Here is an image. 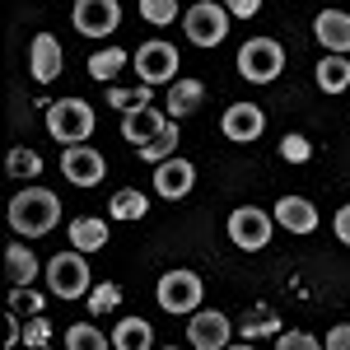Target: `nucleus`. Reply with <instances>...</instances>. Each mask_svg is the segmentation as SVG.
<instances>
[{
  "label": "nucleus",
  "mask_w": 350,
  "mask_h": 350,
  "mask_svg": "<svg viewBox=\"0 0 350 350\" xmlns=\"http://www.w3.org/2000/svg\"><path fill=\"white\" fill-rule=\"evenodd\" d=\"M56 219H61L56 191H47V187L14 191V201H10V229H14L19 239H42V234H52Z\"/></svg>",
  "instance_id": "obj_1"
},
{
  "label": "nucleus",
  "mask_w": 350,
  "mask_h": 350,
  "mask_svg": "<svg viewBox=\"0 0 350 350\" xmlns=\"http://www.w3.org/2000/svg\"><path fill=\"white\" fill-rule=\"evenodd\" d=\"M94 122L98 117H94V108L84 98H56V103H47V131L61 145H84L94 135Z\"/></svg>",
  "instance_id": "obj_2"
},
{
  "label": "nucleus",
  "mask_w": 350,
  "mask_h": 350,
  "mask_svg": "<svg viewBox=\"0 0 350 350\" xmlns=\"http://www.w3.org/2000/svg\"><path fill=\"white\" fill-rule=\"evenodd\" d=\"M135 75H140V84H173L178 80V66H183V56H178V47L173 42H163V38H150V42H140L135 47Z\"/></svg>",
  "instance_id": "obj_3"
},
{
  "label": "nucleus",
  "mask_w": 350,
  "mask_h": 350,
  "mask_svg": "<svg viewBox=\"0 0 350 350\" xmlns=\"http://www.w3.org/2000/svg\"><path fill=\"white\" fill-rule=\"evenodd\" d=\"M285 70V47L275 38H252L239 47V75L252 84H271L275 75Z\"/></svg>",
  "instance_id": "obj_4"
},
{
  "label": "nucleus",
  "mask_w": 350,
  "mask_h": 350,
  "mask_svg": "<svg viewBox=\"0 0 350 350\" xmlns=\"http://www.w3.org/2000/svg\"><path fill=\"white\" fill-rule=\"evenodd\" d=\"M201 275L196 271H163L159 275V290H154V299H159V308L163 313H196L201 308Z\"/></svg>",
  "instance_id": "obj_5"
},
{
  "label": "nucleus",
  "mask_w": 350,
  "mask_h": 350,
  "mask_svg": "<svg viewBox=\"0 0 350 350\" xmlns=\"http://www.w3.org/2000/svg\"><path fill=\"white\" fill-rule=\"evenodd\" d=\"M47 290L56 299H89V262H84V252H56L47 262Z\"/></svg>",
  "instance_id": "obj_6"
},
{
  "label": "nucleus",
  "mask_w": 350,
  "mask_h": 350,
  "mask_svg": "<svg viewBox=\"0 0 350 350\" xmlns=\"http://www.w3.org/2000/svg\"><path fill=\"white\" fill-rule=\"evenodd\" d=\"M183 28L196 47H219L229 38V10L215 5V0H196L187 14H183Z\"/></svg>",
  "instance_id": "obj_7"
},
{
  "label": "nucleus",
  "mask_w": 350,
  "mask_h": 350,
  "mask_svg": "<svg viewBox=\"0 0 350 350\" xmlns=\"http://www.w3.org/2000/svg\"><path fill=\"white\" fill-rule=\"evenodd\" d=\"M271 234H275V215L257 211V206H239V211L229 215V239H234V247H243V252H262L271 243Z\"/></svg>",
  "instance_id": "obj_8"
},
{
  "label": "nucleus",
  "mask_w": 350,
  "mask_h": 350,
  "mask_svg": "<svg viewBox=\"0 0 350 350\" xmlns=\"http://www.w3.org/2000/svg\"><path fill=\"white\" fill-rule=\"evenodd\" d=\"M229 336H234V323L219 313V308H196L187 323V341L196 350H229Z\"/></svg>",
  "instance_id": "obj_9"
},
{
  "label": "nucleus",
  "mask_w": 350,
  "mask_h": 350,
  "mask_svg": "<svg viewBox=\"0 0 350 350\" xmlns=\"http://www.w3.org/2000/svg\"><path fill=\"white\" fill-rule=\"evenodd\" d=\"M61 173L75 183V187H98L103 178H108V163L98 150H89V145H66L61 150Z\"/></svg>",
  "instance_id": "obj_10"
},
{
  "label": "nucleus",
  "mask_w": 350,
  "mask_h": 350,
  "mask_svg": "<svg viewBox=\"0 0 350 350\" xmlns=\"http://www.w3.org/2000/svg\"><path fill=\"white\" fill-rule=\"evenodd\" d=\"M70 19H75V28H80L84 38H108L122 24V5L117 0H75Z\"/></svg>",
  "instance_id": "obj_11"
},
{
  "label": "nucleus",
  "mask_w": 350,
  "mask_h": 350,
  "mask_svg": "<svg viewBox=\"0 0 350 350\" xmlns=\"http://www.w3.org/2000/svg\"><path fill=\"white\" fill-rule=\"evenodd\" d=\"M219 131L234 145H247V140H257V135L267 131V112L257 108V103H229L224 117H219Z\"/></svg>",
  "instance_id": "obj_12"
},
{
  "label": "nucleus",
  "mask_w": 350,
  "mask_h": 350,
  "mask_svg": "<svg viewBox=\"0 0 350 350\" xmlns=\"http://www.w3.org/2000/svg\"><path fill=\"white\" fill-rule=\"evenodd\" d=\"M61 66H66L61 42H56L52 33H38V38H33V47H28V70H33V80H38V84H52L56 75H61Z\"/></svg>",
  "instance_id": "obj_13"
},
{
  "label": "nucleus",
  "mask_w": 350,
  "mask_h": 350,
  "mask_svg": "<svg viewBox=\"0 0 350 350\" xmlns=\"http://www.w3.org/2000/svg\"><path fill=\"white\" fill-rule=\"evenodd\" d=\"M191 187H196V168H191V159L154 163V191H159L163 201H178V196H187Z\"/></svg>",
  "instance_id": "obj_14"
},
{
  "label": "nucleus",
  "mask_w": 350,
  "mask_h": 350,
  "mask_svg": "<svg viewBox=\"0 0 350 350\" xmlns=\"http://www.w3.org/2000/svg\"><path fill=\"white\" fill-rule=\"evenodd\" d=\"M168 122H173V117H168V112H159V108H131V112H122V135H126L135 150H140V145H150V140H154Z\"/></svg>",
  "instance_id": "obj_15"
},
{
  "label": "nucleus",
  "mask_w": 350,
  "mask_h": 350,
  "mask_svg": "<svg viewBox=\"0 0 350 350\" xmlns=\"http://www.w3.org/2000/svg\"><path fill=\"white\" fill-rule=\"evenodd\" d=\"M271 215H275V224H285L290 234H313L318 229V211H313L308 196H280Z\"/></svg>",
  "instance_id": "obj_16"
},
{
  "label": "nucleus",
  "mask_w": 350,
  "mask_h": 350,
  "mask_svg": "<svg viewBox=\"0 0 350 350\" xmlns=\"http://www.w3.org/2000/svg\"><path fill=\"white\" fill-rule=\"evenodd\" d=\"M313 33H318V42H323L327 52H336V56L350 52V14L346 10H323L313 19Z\"/></svg>",
  "instance_id": "obj_17"
},
{
  "label": "nucleus",
  "mask_w": 350,
  "mask_h": 350,
  "mask_svg": "<svg viewBox=\"0 0 350 350\" xmlns=\"http://www.w3.org/2000/svg\"><path fill=\"white\" fill-rule=\"evenodd\" d=\"M201 98H206V84L201 80H173L168 84V98H163V112H168L173 122H183L187 112L201 108Z\"/></svg>",
  "instance_id": "obj_18"
},
{
  "label": "nucleus",
  "mask_w": 350,
  "mask_h": 350,
  "mask_svg": "<svg viewBox=\"0 0 350 350\" xmlns=\"http://www.w3.org/2000/svg\"><path fill=\"white\" fill-rule=\"evenodd\" d=\"M70 247L75 252H103L108 247V224H103V215H80L70 219Z\"/></svg>",
  "instance_id": "obj_19"
},
{
  "label": "nucleus",
  "mask_w": 350,
  "mask_h": 350,
  "mask_svg": "<svg viewBox=\"0 0 350 350\" xmlns=\"http://www.w3.org/2000/svg\"><path fill=\"white\" fill-rule=\"evenodd\" d=\"M112 350H154V327L145 318H122L112 327Z\"/></svg>",
  "instance_id": "obj_20"
},
{
  "label": "nucleus",
  "mask_w": 350,
  "mask_h": 350,
  "mask_svg": "<svg viewBox=\"0 0 350 350\" xmlns=\"http://www.w3.org/2000/svg\"><path fill=\"white\" fill-rule=\"evenodd\" d=\"M5 271H10L14 290H33V280H38V257L28 252L24 243H10V247H5Z\"/></svg>",
  "instance_id": "obj_21"
},
{
  "label": "nucleus",
  "mask_w": 350,
  "mask_h": 350,
  "mask_svg": "<svg viewBox=\"0 0 350 350\" xmlns=\"http://www.w3.org/2000/svg\"><path fill=\"white\" fill-rule=\"evenodd\" d=\"M318 89L323 94H350V61L336 52H327L318 61Z\"/></svg>",
  "instance_id": "obj_22"
},
{
  "label": "nucleus",
  "mask_w": 350,
  "mask_h": 350,
  "mask_svg": "<svg viewBox=\"0 0 350 350\" xmlns=\"http://www.w3.org/2000/svg\"><path fill=\"white\" fill-rule=\"evenodd\" d=\"M239 332L247 336V341H252V336H280V313L267 308V304H257V308H247V313H243Z\"/></svg>",
  "instance_id": "obj_23"
},
{
  "label": "nucleus",
  "mask_w": 350,
  "mask_h": 350,
  "mask_svg": "<svg viewBox=\"0 0 350 350\" xmlns=\"http://www.w3.org/2000/svg\"><path fill=\"white\" fill-rule=\"evenodd\" d=\"M108 215H117V219H145V215H150V196H145V191H135V187L112 191Z\"/></svg>",
  "instance_id": "obj_24"
},
{
  "label": "nucleus",
  "mask_w": 350,
  "mask_h": 350,
  "mask_svg": "<svg viewBox=\"0 0 350 350\" xmlns=\"http://www.w3.org/2000/svg\"><path fill=\"white\" fill-rule=\"evenodd\" d=\"M66 350H112V341L94 323H70L66 327Z\"/></svg>",
  "instance_id": "obj_25"
},
{
  "label": "nucleus",
  "mask_w": 350,
  "mask_h": 350,
  "mask_svg": "<svg viewBox=\"0 0 350 350\" xmlns=\"http://www.w3.org/2000/svg\"><path fill=\"white\" fill-rule=\"evenodd\" d=\"M173 150H178V122H168L150 145H140V159L145 163H163V159H173Z\"/></svg>",
  "instance_id": "obj_26"
},
{
  "label": "nucleus",
  "mask_w": 350,
  "mask_h": 350,
  "mask_svg": "<svg viewBox=\"0 0 350 350\" xmlns=\"http://www.w3.org/2000/svg\"><path fill=\"white\" fill-rule=\"evenodd\" d=\"M126 61H131V52H122V47H108V52H94V56H89V75H94V80L103 84V80H112V75H117V70H122Z\"/></svg>",
  "instance_id": "obj_27"
},
{
  "label": "nucleus",
  "mask_w": 350,
  "mask_h": 350,
  "mask_svg": "<svg viewBox=\"0 0 350 350\" xmlns=\"http://www.w3.org/2000/svg\"><path fill=\"white\" fill-rule=\"evenodd\" d=\"M150 103H154V89H150V84H135V89H108V108L131 112V108H150Z\"/></svg>",
  "instance_id": "obj_28"
},
{
  "label": "nucleus",
  "mask_w": 350,
  "mask_h": 350,
  "mask_svg": "<svg viewBox=\"0 0 350 350\" xmlns=\"http://www.w3.org/2000/svg\"><path fill=\"white\" fill-rule=\"evenodd\" d=\"M5 168H10V178H38L42 173V159L33 154V150H10V159H5Z\"/></svg>",
  "instance_id": "obj_29"
},
{
  "label": "nucleus",
  "mask_w": 350,
  "mask_h": 350,
  "mask_svg": "<svg viewBox=\"0 0 350 350\" xmlns=\"http://www.w3.org/2000/svg\"><path fill=\"white\" fill-rule=\"evenodd\" d=\"M140 19L154 24V28L173 24V19H178V0H140Z\"/></svg>",
  "instance_id": "obj_30"
},
{
  "label": "nucleus",
  "mask_w": 350,
  "mask_h": 350,
  "mask_svg": "<svg viewBox=\"0 0 350 350\" xmlns=\"http://www.w3.org/2000/svg\"><path fill=\"white\" fill-rule=\"evenodd\" d=\"M117 304H122V290H117L112 280H103V285L89 290V313H112Z\"/></svg>",
  "instance_id": "obj_31"
},
{
  "label": "nucleus",
  "mask_w": 350,
  "mask_h": 350,
  "mask_svg": "<svg viewBox=\"0 0 350 350\" xmlns=\"http://www.w3.org/2000/svg\"><path fill=\"white\" fill-rule=\"evenodd\" d=\"M24 341H28V350H42L47 341H52V323H47L42 313H33V323L24 327Z\"/></svg>",
  "instance_id": "obj_32"
},
{
  "label": "nucleus",
  "mask_w": 350,
  "mask_h": 350,
  "mask_svg": "<svg viewBox=\"0 0 350 350\" xmlns=\"http://www.w3.org/2000/svg\"><path fill=\"white\" fill-rule=\"evenodd\" d=\"M275 350H323V341L308 336V332H280L275 336Z\"/></svg>",
  "instance_id": "obj_33"
},
{
  "label": "nucleus",
  "mask_w": 350,
  "mask_h": 350,
  "mask_svg": "<svg viewBox=\"0 0 350 350\" xmlns=\"http://www.w3.org/2000/svg\"><path fill=\"white\" fill-rule=\"evenodd\" d=\"M280 154H285L290 163H308V154H313V145H308L304 135H285V140H280Z\"/></svg>",
  "instance_id": "obj_34"
},
{
  "label": "nucleus",
  "mask_w": 350,
  "mask_h": 350,
  "mask_svg": "<svg viewBox=\"0 0 350 350\" xmlns=\"http://www.w3.org/2000/svg\"><path fill=\"white\" fill-rule=\"evenodd\" d=\"M327 350H350V323L327 327Z\"/></svg>",
  "instance_id": "obj_35"
},
{
  "label": "nucleus",
  "mask_w": 350,
  "mask_h": 350,
  "mask_svg": "<svg viewBox=\"0 0 350 350\" xmlns=\"http://www.w3.org/2000/svg\"><path fill=\"white\" fill-rule=\"evenodd\" d=\"M224 10H229V14H239V19H252V14L262 10V0H229Z\"/></svg>",
  "instance_id": "obj_36"
},
{
  "label": "nucleus",
  "mask_w": 350,
  "mask_h": 350,
  "mask_svg": "<svg viewBox=\"0 0 350 350\" xmlns=\"http://www.w3.org/2000/svg\"><path fill=\"white\" fill-rule=\"evenodd\" d=\"M332 229H336V239H341V243L350 247V206H341V211H336V219H332Z\"/></svg>",
  "instance_id": "obj_37"
},
{
  "label": "nucleus",
  "mask_w": 350,
  "mask_h": 350,
  "mask_svg": "<svg viewBox=\"0 0 350 350\" xmlns=\"http://www.w3.org/2000/svg\"><path fill=\"white\" fill-rule=\"evenodd\" d=\"M14 304H28V313H42V295L33 290H14Z\"/></svg>",
  "instance_id": "obj_38"
},
{
  "label": "nucleus",
  "mask_w": 350,
  "mask_h": 350,
  "mask_svg": "<svg viewBox=\"0 0 350 350\" xmlns=\"http://www.w3.org/2000/svg\"><path fill=\"white\" fill-rule=\"evenodd\" d=\"M229 350H252V341H247V346H229Z\"/></svg>",
  "instance_id": "obj_39"
},
{
  "label": "nucleus",
  "mask_w": 350,
  "mask_h": 350,
  "mask_svg": "<svg viewBox=\"0 0 350 350\" xmlns=\"http://www.w3.org/2000/svg\"><path fill=\"white\" fill-rule=\"evenodd\" d=\"M154 350H178V346H154Z\"/></svg>",
  "instance_id": "obj_40"
}]
</instances>
